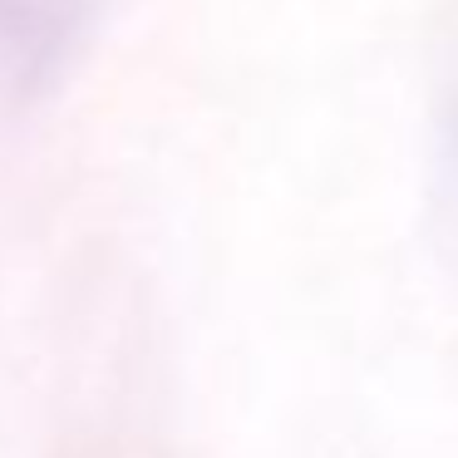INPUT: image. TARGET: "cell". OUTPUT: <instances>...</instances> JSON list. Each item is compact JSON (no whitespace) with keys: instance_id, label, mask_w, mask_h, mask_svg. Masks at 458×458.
Listing matches in <instances>:
<instances>
[{"instance_id":"1","label":"cell","mask_w":458,"mask_h":458,"mask_svg":"<svg viewBox=\"0 0 458 458\" xmlns=\"http://www.w3.org/2000/svg\"><path fill=\"white\" fill-rule=\"evenodd\" d=\"M104 11L109 0H0V123L70 74Z\"/></svg>"}]
</instances>
